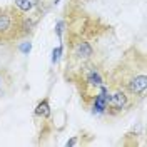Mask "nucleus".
Wrapping results in <instances>:
<instances>
[{"label":"nucleus","mask_w":147,"mask_h":147,"mask_svg":"<svg viewBox=\"0 0 147 147\" xmlns=\"http://www.w3.org/2000/svg\"><path fill=\"white\" fill-rule=\"evenodd\" d=\"M147 85V77L146 75H139L130 82V92L132 94H144Z\"/></svg>","instance_id":"f257e3e1"},{"label":"nucleus","mask_w":147,"mask_h":147,"mask_svg":"<svg viewBox=\"0 0 147 147\" xmlns=\"http://www.w3.org/2000/svg\"><path fill=\"white\" fill-rule=\"evenodd\" d=\"M124 104H125V95L122 92H115L110 99H107V105L112 109H122Z\"/></svg>","instance_id":"f03ea898"},{"label":"nucleus","mask_w":147,"mask_h":147,"mask_svg":"<svg viewBox=\"0 0 147 147\" xmlns=\"http://www.w3.org/2000/svg\"><path fill=\"white\" fill-rule=\"evenodd\" d=\"M10 28H12V13L0 12V35L7 34Z\"/></svg>","instance_id":"7ed1b4c3"},{"label":"nucleus","mask_w":147,"mask_h":147,"mask_svg":"<svg viewBox=\"0 0 147 147\" xmlns=\"http://www.w3.org/2000/svg\"><path fill=\"white\" fill-rule=\"evenodd\" d=\"M107 99H109V95H107V90H105V87H102V92L95 97V109L102 112L104 109H107Z\"/></svg>","instance_id":"20e7f679"},{"label":"nucleus","mask_w":147,"mask_h":147,"mask_svg":"<svg viewBox=\"0 0 147 147\" xmlns=\"http://www.w3.org/2000/svg\"><path fill=\"white\" fill-rule=\"evenodd\" d=\"M75 54L79 57H90L92 55V47L87 42H80L79 45L75 47Z\"/></svg>","instance_id":"39448f33"},{"label":"nucleus","mask_w":147,"mask_h":147,"mask_svg":"<svg viewBox=\"0 0 147 147\" xmlns=\"http://www.w3.org/2000/svg\"><path fill=\"white\" fill-rule=\"evenodd\" d=\"M35 114L37 115H42V117H49V114H50V109H49V102L47 100H42L38 105H37L35 109Z\"/></svg>","instance_id":"423d86ee"},{"label":"nucleus","mask_w":147,"mask_h":147,"mask_svg":"<svg viewBox=\"0 0 147 147\" xmlns=\"http://www.w3.org/2000/svg\"><path fill=\"white\" fill-rule=\"evenodd\" d=\"M15 5H17L20 10H30L34 9V5H35V0H15Z\"/></svg>","instance_id":"0eeeda50"},{"label":"nucleus","mask_w":147,"mask_h":147,"mask_svg":"<svg viewBox=\"0 0 147 147\" xmlns=\"http://www.w3.org/2000/svg\"><path fill=\"white\" fill-rule=\"evenodd\" d=\"M87 82L90 84V85H102V77L97 72H90L89 79H87Z\"/></svg>","instance_id":"6e6552de"},{"label":"nucleus","mask_w":147,"mask_h":147,"mask_svg":"<svg viewBox=\"0 0 147 147\" xmlns=\"http://www.w3.org/2000/svg\"><path fill=\"white\" fill-rule=\"evenodd\" d=\"M60 54H62V47H57V49L54 50V57H52V60L57 62V60H59V57H60Z\"/></svg>","instance_id":"1a4fd4ad"},{"label":"nucleus","mask_w":147,"mask_h":147,"mask_svg":"<svg viewBox=\"0 0 147 147\" xmlns=\"http://www.w3.org/2000/svg\"><path fill=\"white\" fill-rule=\"evenodd\" d=\"M20 50H22V52H28V50H30V44H24V45H20Z\"/></svg>","instance_id":"9d476101"},{"label":"nucleus","mask_w":147,"mask_h":147,"mask_svg":"<svg viewBox=\"0 0 147 147\" xmlns=\"http://www.w3.org/2000/svg\"><path fill=\"white\" fill-rule=\"evenodd\" d=\"M74 144H75V139H72V140H69V142H67V146H74Z\"/></svg>","instance_id":"9b49d317"}]
</instances>
